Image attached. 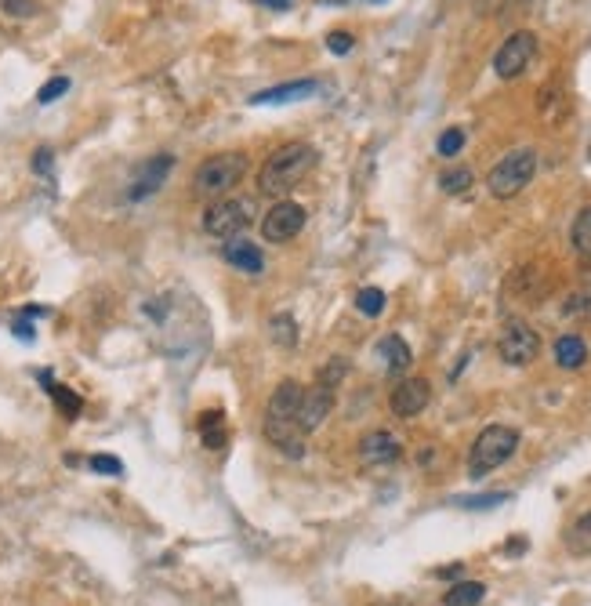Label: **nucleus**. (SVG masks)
Listing matches in <instances>:
<instances>
[{"instance_id": "f257e3e1", "label": "nucleus", "mask_w": 591, "mask_h": 606, "mask_svg": "<svg viewBox=\"0 0 591 606\" xmlns=\"http://www.w3.org/2000/svg\"><path fill=\"white\" fill-rule=\"evenodd\" d=\"M316 167V149L309 142H287L269 153L258 171V189L265 197H287Z\"/></svg>"}, {"instance_id": "a878e982", "label": "nucleus", "mask_w": 591, "mask_h": 606, "mask_svg": "<svg viewBox=\"0 0 591 606\" xmlns=\"http://www.w3.org/2000/svg\"><path fill=\"white\" fill-rule=\"evenodd\" d=\"M384 291L381 287H363L359 294H356V309L363 312V316H381L384 312Z\"/></svg>"}, {"instance_id": "ddd939ff", "label": "nucleus", "mask_w": 591, "mask_h": 606, "mask_svg": "<svg viewBox=\"0 0 591 606\" xmlns=\"http://www.w3.org/2000/svg\"><path fill=\"white\" fill-rule=\"evenodd\" d=\"M316 95V80H294V83H276L258 95H251V106H287V102H302Z\"/></svg>"}, {"instance_id": "72a5a7b5", "label": "nucleus", "mask_w": 591, "mask_h": 606, "mask_svg": "<svg viewBox=\"0 0 591 606\" xmlns=\"http://www.w3.org/2000/svg\"><path fill=\"white\" fill-rule=\"evenodd\" d=\"M51 160H55V153H51L48 145H40V149L33 153V171H37V175H48V171H51Z\"/></svg>"}, {"instance_id": "9d476101", "label": "nucleus", "mask_w": 591, "mask_h": 606, "mask_svg": "<svg viewBox=\"0 0 591 606\" xmlns=\"http://www.w3.org/2000/svg\"><path fill=\"white\" fill-rule=\"evenodd\" d=\"M334 410V389L316 382L313 389H302V403H298V428L302 432H316L327 414Z\"/></svg>"}, {"instance_id": "cd10ccee", "label": "nucleus", "mask_w": 591, "mask_h": 606, "mask_svg": "<svg viewBox=\"0 0 591 606\" xmlns=\"http://www.w3.org/2000/svg\"><path fill=\"white\" fill-rule=\"evenodd\" d=\"M436 149H439V156H457L461 149H464V131L461 127H446L443 135H439V142H436Z\"/></svg>"}, {"instance_id": "f03ea898", "label": "nucleus", "mask_w": 591, "mask_h": 606, "mask_svg": "<svg viewBox=\"0 0 591 606\" xmlns=\"http://www.w3.org/2000/svg\"><path fill=\"white\" fill-rule=\"evenodd\" d=\"M516 451H519V432L516 428H508V425L482 428L475 436V444H472V454H468V476L482 479L486 472L501 469Z\"/></svg>"}, {"instance_id": "4468645a", "label": "nucleus", "mask_w": 591, "mask_h": 606, "mask_svg": "<svg viewBox=\"0 0 591 606\" xmlns=\"http://www.w3.org/2000/svg\"><path fill=\"white\" fill-rule=\"evenodd\" d=\"M222 258L233 266V269H240V273H251V277H258L261 269H265V254H261V247H254L251 240H225V247H222Z\"/></svg>"}, {"instance_id": "412c9836", "label": "nucleus", "mask_w": 591, "mask_h": 606, "mask_svg": "<svg viewBox=\"0 0 591 606\" xmlns=\"http://www.w3.org/2000/svg\"><path fill=\"white\" fill-rule=\"evenodd\" d=\"M482 595H486V584H482V581H457V584L443 595V602H446V606H479Z\"/></svg>"}, {"instance_id": "5701e85b", "label": "nucleus", "mask_w": 591, "mask_h": 606, "mask_svg": "<svg viewBox=\"0 0 591 606\" xmlns=\"http://www.w3.org/2000/svg\"><path fill=\"white\" fill-rule=\"evenodd\" d=\"M472 182H475V175H472L468 167H450V171H443V175H439V189H443V193H450V197L468 193V189H472Z\"/></svg>"}, {"instance_id": "dca6fc26", "label": "nucleus", "mask_w": 591, "mask_h": 606, "mask_svg": "<svg viewBox=\"0 0 591 606\" xmlns=\"http://www.w3.org/2000/svg\"><path fill=\"white\" fill-rule=\"evenodd\" d=\"M377 360L384 364V371L392 378H396V374H407V367L414 364V353H410V345L400 334H384L377 341Z\"/></svg>"}, {"instance_id": "58836bf2", "label": "nucleus", "mask_w": 591, "mask_h": 606, "mask_svg": "<svg viewBox=\"0 0 591 606\" xmlns=\"http://www.w3.org/2000/svg\"><path fill=\"white\" fill-rule=\"evenodd\" d=\"M366 4H384V0H366Z\"/></svg>"}, {"instance_id": "f3484780", "label": "nucleus", "mask_w": 591, "mask_h": 606, "mask_svg": "<svg viewBox=\"0 0 591 606\" xmlns=\"http://www.w3.org/2000/svg\"><path fill=\"white\" fill-rule=\"evenodd\" d=\"M555 364L562 371H580L587 364V345H584L580 334H562L555 341Z\"/></svg>"}, {"instance_id": "a211bd4d", "label": "nucleus", "mask_w": 591, "mask_h": 606, "mask_svg": "<svg viewBox=\"0 0 591 606\" xmlns=\"http://www.w3.org/2000/svg\"><path fill=\"white\" fill-rule=\"evenodd\" d=\"M196 428H200V440H204L211 451H222V447H225V414H222V410H204L200 421H196Z\"/></svg>"}, {"instance_id": "4be33fe9", "label": "nucleus", "mask_w": 591, "mask_h": 606, "mask_svg": "<svg viewBox=\"0 0 591 606\" xmlns=\"http://www.w3.org/2000/svg\"><path fill=\"white\" fill-rule=\"evenodd\" d=\"M566 549L573 556H591V508L566 531Z\"/></svg>"}, {"instance_id": "f704fd0d", "label": "nucleus", "mask_w": 591, "mask_h": 606, "mask_svg": "<svg viewBox=\"0 0 591 606\" xmlns=\"http://www.w3.org/2000/svg\"><path fill=\"white\" fill-rule=\"evenodd\" d=\"M15 338H22V341H33L37 338V330L30 327V320L22 316V320H15Z\"/></svg>"}, {"instance_id": "9b49d317", "label": "nucleus", "mask_w": 591, "mask_h": 606, "mask_svg": "<svg viewBox=\"0 0 591 606\" xmlns=\"http://www.w3.org/2000/svg\"><path fill=\"white\" fill-rule=\"evenodd\" d=\"M432 400V385L425 378H403L388 396V407L396 417H418Z\"/></svg>"}, {"instance_id": "39448f33", "label": "nucleus", "mask_w": 591, "mask_h": 606, "mask_svg": "<svg viewBox=\"0 0 591 606\" xmlns=\"http://www.w3.org/2000/svg\"><path fill=\"white\" fill-rule=\"evenodd\" d=\"M254 218V204L251 200H236V197H218L207 211H204V233L215 240H236L251 229Z\"/></svg>"}, {"instance_id": "7c9ffc66", "label": "nucleus", "mask_w": 591, "mask_h": 606, "mask_svg": "<svg viewBox=\"0 0 591 606\" xmlns=\"http://www.w3.org/2000/svg\"><path fill=\"white\" fill-rule=\"evenodd\" d=\"M87 465H91V472H102V476H124V461L113 454H94Z\"/></svg>"}, {"instance_id": "e433bc0d", "label": "nucleus", "mask_w": 591, "mask_h": 606, "mask_svg": "<svg viewBox=\"0 0 591 606\" xmlns=\"http://www.w3.org/2000/svg\"><path fill=\"white\" fill-rule=\"evenodd\" d=\"M505 552H508V556H523V552H526V538H516V541H508V545H505Z\"/></svg>"}, {"instance_id": "c85d7f7f", "label": "nucleus", "mask_w": 591, "mask_h": 606, "mask_svg": "<svg viewBox=\"0 0 591 606\" xmlns=\"http://www.w3.org/2000/svg\"><path fill=\"white\" fill-rule=\"evenodd\" d=\"M566 316L573 320H591V291H580V294H569L566 305H562Z\"/></svg>"}, {"instance_id": "0eeeda50", "label": "nucleus", "mask_w": 591, "mask_h": 606, "mask_svg": "<svg viewBox=\"0 0 591 606\" xmlns=\"http://www.w3.org/2000/svg\"><path fill=\"white\" fill-rule=\"evenodd\" d=\"M534 55H537V37H534L530 30H519V33H512V37L498 48V55H494V73H498L501 80H516V76H523V69L534 62Z\"/></svg>"}, {"instance_id": "393cba45", "label": "nucleus", "mask_w": 591, "mask_h": 606, "mask_svg": "<svg viewBox=\"0 0 591 606\" xmlns=\"http://www.w3.org/2000/svg\"><path fill=\"white\" fill-rule=\"evenodd\" d=\"M505 501H512V494H468V497H454V505L457 508H468V512H486V508H498V505H505Z\"/></svg>"}, {"instance_id": "f8f14e48", "label": "nucleus", "mask_w": 591, "mask_h": 606, "mask_svg": "<svg viewBox=\"0 0 591 606\" xmlns=\"http://www.w3.org/2000/svg\"><path fill=\"white\" fill-rule=\"evenodd\" d=\"M359 458L366 465H392V461L403 458V444L392 436V432L374 428V432H366V436L359 440Z\"/></svg>"}, {"instance_id": "423d86ee", "label": "nucleus", "mask_w": 591, "mask_h": 606, "mask_svg": "<svg viewBox=\"0 0 591 606\" xmlns=\"http://www.w3.org/2000/svg\"><path fill=\"white\" fill-rule=\"evenodd\" d=\"M498 356L508 364V367H530L537 356H541V338L530 323L523 320H512L505 323L501 338H498Z\"/></svg>"}, {"instance_id": "6e6552de", "label": "nucleus", "mask_w": 591, "mask_h": 606, "mask_svg": "<svg viewBox=\"0 0 591 606\" xmlns=\"http://www.w3.org/2000/svg\"><path fill=\"white\" fill-rule=\"evenodd\" d=\"M305 207L302 204H294V200H279V204H272L269 207V215L261 218V236L269 240V243H287V240H294L302 229H305Z\"/></svg>"}, {"instance_id": "c9c22d12", "label": "nucleus", "mask_w": 591, "mask_h": 606, "mask_svg": "<svg viewBox=\"0 0 591 606\" xmlns=\"http://www.w3.org/2000/svg\"><path fill=\"white\" fill-rule=\"evenodd\" d=\"M254 4H265V8H272V12H287L294 0H254Z\"/></svg>"}, {"instance_id": "bb28decb", "label": "nucleus", "mask_w": 591, "mask_h": 606, "mask_svg": "<svg viewBox=\"0 0 591 606\" xmlns=\"http://www.w3.org/2000/svg\"><path fill=\"white\" fill-rule=\"evenodd\" d=\"M345 374H348V360H341V356H334V360H327V364L320 367V374H316V382H323V385H331V389H338V385L345 382Z\"/></svg>"}, {"instance_id": "2eb2a0df", "label": "nucleus", "mask_w": 591, "mask_h": 606, "mask_svg": "<svg viewBox=\"0 0 591 606\" xmlns=\"http://www.w3.org/2000/svg\"><path fill=\"white\" fill-rule=\"evenodd\" d=\"M298 403H302V385L298 382H279L276 392L269 396L265 417L269 421H298Z\"/></svg>"}, {"instance_id": "c756f323", "label": "nucleus", "mask_w": 591, "mask_h": 606, "mask_svg": "<svg viewBox=\"0 0 591 606\" xmlns=\"http://www.w3.org/2000/svg\"><path fill=\"white\" fill-rule=\"evenodd\" d=\"M66 92H69V76H51V80L44 83V88L37 92V102H40V106H51V102H55V99H62Z\"/></svg>"}, {"instance_id": "7ed1b4c3", "label": "nucleus", "mask_w": 591, "mask_h": 606, "mask_svg": "<svg viewBox=\"0 0 591 606\" xmlns=\"http://www.w3.org/2000/svg\"><path fill=\"white\" fill-rule=\"evenodd\" d=\"M247 175V153H218L207 156L192 175V189L200 197H225L229 189H236Z\"/></svg>"}, {"instance_id": "2f4dec72", "label": "nucleus", "mask_w": 591, "mask_h": 606, "mask_svg": "<svg viewBox=\"0 0 591 606\" xmlns=\"http://www.w3.org/2000/svg\"><path fill=\"white\" fill-rule=\"evenodd\" d=\"M4 15H12V19H33V15H40V4H37V0H4Z\"/></svg>"}, {"instance_id": "4c0bfd02", "label": "nucleus", "mask_w": 591, "mask_h": 606, "mask_svg": "<svg viewBox=\"0 0 591 606\" xmlns=\"http://www.w3.org/2000/svg\"><path fill=\"white\" fill-rule=\"evenodd\" d=\"M461 574H464V563H450L439 570V577H461Z\"/></svg>"}, {"instance_id": "473e14b6", "label": "nucleus", "mask_w": 591, "mask_h": 606, "mask_svg": "<svg viewBox=\"0 0 591 606\" xmlns=\"http://www.w3.org/2000/svg\"><path fill=\"white\" fill-rule=\"evenodd\" d=\"M352 44H356V37H352V33H345V30L327 37V48H331L334 55H348V51H352Z\"/></svg>"}, {"instance_id": "20e7f679", "label": "nucleus", "mask_w": 591, "mask_h": 606, "mask_svg": "<svg viewBox=\"0 0 591 606\" xmlns=\"http://www.w3.org/2000/svg\"><path fill=\"white\" fill-rule=\"evenodd\" d=\"M534 175H537V153L534 149H512L508 156H501L494 163V171H490V179H486V189L498 200H512L534 182Z\"/></svg>"}, {"instance_id": "aec40b11", "label": "nucleus", "mask_w": 591, "mask_h": 606, "mask_svg": "<svg viewBox=\"0 0 591 606\" xmlns=\"http://www.w3.org/2000/svg\"><path fill=\"white\" fill-rule=\"evenodd\" d=\"M40 382H44V389L51 392V400H55V407L62 410V417H69V421H73V417H76V414L84 410V403H80V396H76L73 389H66V385H55L48 371H40Z\"/></svg>"}, {"instance_id": "6ab92c4d", "label": "nucleus", "mask_w": 591, "mask_h": 606, "mask_svg": "<svg viewBox=\"0 0 591 606\" xmlns=\"http://www.w3.org/2000/svg\"><path fill=\"white\" fill-rule=\"evenodd\" d=\"M569 243L577 250L580 262H591V207H580L577 218H573V229H569Z\"/></svg>"}, {"instance_id": "1a4fd4ad", "label": "nucleus", "mask_w": 591, "mask_h": 606, "mask_svg": "<svg viewBox=\"0 0 591 606\" xmlns=\"http://www.w3.org/2000/svg\"><path fill=\"white\" fill-rule=\"evenodd\" d=\"M174 171V156L171 153H160V156H149L146 163L135 167V175H131V186H128V200L138 204V200H149L156 189H163L167 175Z\"/></svg>"}, {"instance_id": "b1692460", "label": "nucleus", "mask_w": 591, "mask_h": 606, "mask_svg": "<svg viewBox=\"0 0 591 606\" xmlns=\"http://www.w3.org/2000/svg\"><path fill=\"white\" fill-rule=\"evenodd\" d=\"M269 330H272V341L283 345V349H294L298 345V327H294V320L283 312V316H272L269 320Z\"/></svg>"}]
</instances>
